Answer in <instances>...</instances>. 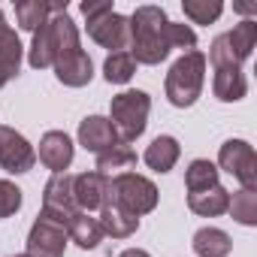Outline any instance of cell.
<instances>
[{
    "instance_id": "cell-1",
    "label": "cell",
    "mask_w": 257,
    "mask_h": 257,
    "mask_svg": "<svg viewBox=\"0 0 257 257\" xmlns=\"http://www.w3.org/2000/svg\"><path fill=\"white\" fill-rule=\"evenodd\" d=\"M76 49H82L79 28H76V22L67 13V0H64V4L58 0L52 19L40 31H34V43H31V52H28V64L34 70H49V67H55L58 58H64V55H70Z\"/></svg>"
},
{
    "instance_id": "cell-2",
    "label": "cell",
    "mask_w": 257,
    "mask_h": 257,
    "mask_svg": "<svg viewBox=\"0 0 257 257\" xmlns=\"http://www.w3.org/2000/svg\"><path fill=\"white\" fill-rule=\"evenodd\" d=\"M131 22V46L127 52L134 55L137 64H146V67H158L170 58V46H167V10L164 7H155V4H143L134 10V16L127 19Z\"/></svg>"
},
{
    "instance_id": "cell-3",
    "label": "cell",
    "mask_w": 257,
    "mask_h": 257,
    "mask_svg": "<svg viewBox=\"0 0 257 257\" xmlns=\"http://www.w3.org/2000/svg\"><path fill=\"white\" fill-rule=\"evenodd\" d=\"M206 55L200 49L194 52H185L167 73V82H164V94L167 100L176 106V109H188L200 100L203 94V85H206Z\"/></svg>"
},
{
    "instance_id": "cell-4",
    "label": "cell",
    "mask_w": 257,
    "mask_h": 257,
    "mask_svg": "<svg viewBox=\"0 0 257 257\" xmlns=\"http://www.w3.org/2000/svg\"><path fill=\"white\" fill-rule=\"evenodd\" d=\"M206 64H212V94L221 103H236V100L245 97L248 82L242 76V61L230 52L224 34L212 40V49H209Z\"/></svg>"
},
{
    "instance_id": "cell-5",
    "label": "cell",
    "mask_w": 257,
    "mask_h": 257,
    "mask_svg": "<svg viewBox=\"0 0 257 257\" xmlns=\"http://www.w3.org/2000/svg\"><path fill=\"white\" fill-rule=\"evenodd\" d=\"M149 112H152V97L146 91H121L112 97L109 103V121L118 134V143H137L146 134L149 124Z\"/></svg>"
},
{
    "instance_id": "cell-6",
    "label": "cell",
    "mask_w": 257,
    "mask_h": 257,
    "mask_svg": "<svg viewBox=\"0 0 257 257\" xmlns=\"http://www.w3.org/2000/svg\"><path fill=\"white\" fill-rule=\"evenodd\" d=\"M158 200H161L158 185L140 173H121V176L109 179V203H118L121 209H127L137 218L155 212Z\"/></svg>"
},
{
    "instance_id": "cell-7",
    "label": "cell",
    "mask_w": 257,
    "mask_h": 257,
    "mask_svg": "<svg viewBox=\"0 0 257 257\" xmlns=\"http://www.w3.org/2000/svg\"><path fill=\"white\" fill-rule=\"evenodd\" d=\"M218 170L230 173L242 188L257 191V155L245 140H227L218 152Z\"/></svg>"
},
{
    "instance_id": "cell-8",
    "label": "cell",
    "mask_w": 257,
    "mask_h": 257,
    "mask_svg": "<svg viewBox=\"0 0 257 257\" xmlns=\"http://www.w3.org/2000/svg\"><path fill=\"white\" fill-rule=\"evenodd\" d=\"M67 227L61 221H52L46 215H37L31 233H28V257H64L67 251Z\"/></svg>"
},
{
    "instance_id": "cell-9",
    "label": "cell",
    "mask_w": 257,
    "mask_h": 257,
    "mask_svg": "<svg viewBox=\"0 0 257 257\" xmlns=\"http://www.w3.org/2000/svg\"><path fill=\"white\" fill-rule=\"evenodd\" d=\"M76 200H73V176L70 173H55L46 188H43V212L52 221H61L67 227V221L76 215Z\"/></svg>"
},
{
    "instance_id": "cell-10",
    "label": "cell",
    "mask_w": 257,
    "mask_h": 257,
    "mask_svg": "<svg viewBox=\"0 0 257 257\" xmlns=\"http://www.w3.org/2000/svg\"><path fill=\"white\" fill-rule=\"evenodd\" d=\"M34 164H37L34 146L16 131V127L0 124V167H4L10 176H22V173H31Z\"/></svg>"
},
{
    "instance_id": "cell-11",
    "label": "cell",
    "mask_w": 257,
    "mask_h": 257,
    "mask_svg": "<svg viewBox=\"0 0 257 257\" xmlns=\"http://www.w3.org/2000/svg\"><path fill=\"white\" fill-rule=\"evenodd\" d=\"M88 37L103 46V49H112V52H127V46H131V22H127V16L121 13H103L97 19H88Z\"/></svg>"
},
{
    "instance_id": "cell-12",
    "label": "cell",
    "mask_w": 257,
    "mask_h": 257,
    "mask_svg": "<svg viewBox=\"0 0 257 257\" xmlns=\"http://www.w3.org/2000/svg\"><path fill=\"white\" fill-rule=\"evenodd\" d=\"M73 200L79 212H100L109 203V179L94 170L73 176Z\"/></svg>"
},
{
    "instance_id": "cell-13",
    "label": "cell",
    "mask_w": 257,
    "mask_h": 257,
    "mask_svg": "<svg viewBox=\"0 0 257 257\" xmlns=\"http://www.w3.org/2000/svg\"><path fill=\"white\" fill-rule=\"evenodd\" d=\"M73 155H76L73 140H70L64 131H49V134H43L37 158L43 161L46 170H52V176H55V173H67L70 164H73Z\"/></svg>"
},
{
    "instance_id": "cell-14",
    "label": "cell",
    "mask_w": 257,
    "mask_h": 257,
    "mask_svg": "<svg viewBox=\"0 0 257 257\" xmlns=\"http://www.w3.org/2000/svg\"><path fill=\"white\" fill-rule=\"evenodd\" d=\"M118 143V134L106 115H88L79 121V146L85 152H94V155H103L109 152L112 146Z\"/></svg>"
},
{
    "instance_id": "cell-15",
    "label": "cell",
    "mask_w": 257,
    "mask_h": 257,
    "mask_svg": "<svg viewBox=\"0 0 257 257\" xmlns=\"http://www.w3.org/2000/svg\"><path fill=\"white\" fill-rule=\"evenodd\" d=\"M52 70H55L58 82L67 85V88H85V85L94 79V64H91L88 52H82V49H76V52L58 58Z\"/></svg>"
},
{
    "instance_id": "cell-16",
    "label": "cell",
    "mask_w": 257,
    "mask_h": 257,
    "mask_svg": "<svg viewBox=\"0 0 257 257\" xmlns=\"http://www.w3.org/2000/svg\"><path fill=\"white\" fill-rule=\"evenodd\" d=\"M97 224H100L103 236H112V239H127L140 230V218L131 215L127 209H121L118 203H106L97 215Z\"/></svg>"
},
{
    "instance_id": "cell-17",
    "label": "cell",
    "mask_w": 257,
    "mask_h": 257,
    "mask_svg": "<svg viewBox=\"0 0 257 257\" xmlns=\"http://www.w3.org/2000/svg\"><path fill=\"white\" fill-rule=\"evenodd\" d=\"M22 55H25V49H22L19 34L10 25H4V28H0V88L19 76Z\"/></svg>"
},
{
    "instance_id": "cell-18",
    "label": "cell",
    "mask_w": 257,
    "mask_h": 257,
    "mask_svg": "<svg viewBox=\"0 0 257 257\" xmlns=\"http://www.w3.org/2000/svg\"><path fill=\"white\" fill-rule=\"evenodd\" d=\"M137 170V152L127 146V143H115L109 152L97 155V164H94V173L112 179V176H121V173H134Z\"/></svg>"
},
{
    "instance_id": "cell-19",
    "label": "cell",
    "mask_w": 257,
    "mask_h": 257,
    "mask_svg": "<svg viewBox=\"0 0 257 257\" xmlns=\"http://www.w3.org/2000/svg\"><path fill=\"white\" fill-rule=\"evenodd\" d=\"M179 158H182V146H179L176 137H167V134L158 137V140H152V146H149L146 155H143L146 167L155 170V173H170V170L179 164Z\"/></svg>"
},
{
    "instance_id": "cell-20",
    "label": "cell",
    "mask_w": 257,
    "mask_h": 257,
    "mask_svg": "<svg viewBox=\"0 0 257 257\" xmlns=\"http://www.w3.org/2000/svg\"><path fill=\"white\" fill-rule=\"evenodd\" d=\"M227 206H230V191L221 188V185L188 194V209L200 218H218V215L227 212Z\"/></svg>"
},
{
    "instance_id": "cell-21",
    "label": "cell",
    "mask_w": 257,
    "mask_h": 257,
    "mask_svg": "<svg viewBox=\"0 0 257 257\" xmlns=\"http://www.w3.org/2000/svg\"><path fill=\"white\" fill-rule=\"evenodd\" d=\"M191 248L197 257H227L233 251V239L221 227H200L191 239Z\"/></svg>"
},
{
    "instance_id": "cell-22",
    "label": "cell",
    "mask_w": 257,
    "mask_h": 257,
    "mask_svg": "<svg viewBox=\"0 0 257 257\" xmlns=\"http://www.w3.org/2000/svg\"><path fill=\"white\" fill-rule=\"evenodd\" d=\"M67 236H70V242H76L82 251H94V248L103 242V230H100L97 218L88 215V212H76V215L67 221Z\"/></svg>"
},
{
    "instance_id": "cell-23",
    "label": "cell",
    "mask_w": 257,
    "mask_h": 257,
    "mask_svg": "<svg viewBox=\"0 0 257 257\" xmlns=\"http://www.w3.org/2000/svg\"><path fill=\"white\" fill-rule=\"evenodd\" d=\"M55 7L58 4H46V0H19V4H16V22H19L22 31L34 34V31H40L52 19Z\"/></svg>"
},
{
    "instance_id": "cell-24",
    "label": "cell",
    "mask_w": 257,
    "mask_h": 257,
    "mask_svg": "<svg viewBox=\"0 0 257 257\" xmlns=\"http://www.w3.org/2000/svg\"><path fill=\"white\" fill-rule=\"evenodd\" d=\"M224 37H227L230 52H233L239 61H248L251 52H254V43H257V22H254V19H245V22L233 25V31L224 34Z\"/></svg>"
},
{
    "instance_id": "cell-25",
    "label": "cell",
    "mask_w": 257,
    "mask_h": 257,
    "mask_svg": "<svg viewBox=\"0 0 257 257\" xmlns=\"http://www.w3.org/2000/svg\"><path fill=\"white\" fill-rule=\"evenodd\" d=\"M218 173H221V170H218L212 161H206V158L191 161V164H188V170H185V188H188V194L221 185V182H218Z\"/></svg>"
},
{
    "instance_id": "cell-26",
    "label": "cell",
    "mask_w": 257,
    "mask_h": 257,
    "mask_svg": "<svg viewBox=\"0 0 257 257\" xmlns=\"http://www.w3.org/2000/svg\"><path fill=\"white\" fill-rule=\"evenodd\" d=\"M134 76H137V61L131 52H112L103 61V79L109 85H127Z\"/></svg>"
},
{
    "instance_id": "cell-27",
    "label": "cell",
    "mask_w": 257,
    "mask_h": 257,
    "mask_svg": "<svg viewBox=\"0 0 257 257\" xmlns=\"http://www.w3.org/2000/svg\"><path fill=\"white\" fill-rule=\"evenodd\" d=\"M227 212H230L233 221H239L242 227H254V224H257V191L239 188L236 194H230Z\"/></svg>"
},
{
    "instance_id": "cell-28",
    "label": "cell",
    "mask_w": 257,
    "mask_h": 257,
    "mask_svg": "<svg viewBox=\"0 0 257 257\" xmlns=\"http://www.w3.org/2000/svg\"><path fill=\"white\" fill-rule=\"evenodd\" d=\"M182 13L191 19V25H212L221 19L224 4L221 0H182Z\"/></svg>"
},
{
    "instance_id": "cell-29",
    "label": "cell",
    "mask_w": 257,
    "mask_h": 257,
    "mask_svg": "<svg viewBox=\"0 0 257 257\" xmlns=\"http://www.w3.org/2000/svg\"><path fill=\"white\" fill-rule=\"evenodd\" d=\"M167 46L170 49H185V52H194L197 49V34L191 25H182V22H167Z\"/></svg>"
},
{
    "instance_id": "cell-30",
    "label": "cell",
    "mask_w": 257,
    "mask_h": 257,
    "mask_svg": "<svg viewBox=\"0 0 257 257\" xmlns=\"http://www.w3.org/2000/svg\"><path fill=\"white\" fill-rule=\"evenodd\" d=\"M22 188L13 185L10 179H0V221L4 218H13L19 209H22Z\"/></svg>"
},
{
    "instance_id": "cell-31",
    "label": "cell",
    "mask_w": 257,
    "mask_h": 257,
    "mask_svg": "<svg viewBox=\"0 0 257 257\" xmlns=\"http://www.w3.org/2000/svg\"><path fill=\"white\" fill-rule=\"evenodd\" d=\"M79 10H82V16H85V22H88V19H97V16H103V13H112L115 7L109 4V0H85Z\"/></svg>"
},
{
    "instance_id": "cell-32",
    "label": "cell",
    "mask_w": 257,
    "mask_h": 257,
    "mask_svg": "<svg viewBox=\"0 0 257 257\" xmlns=\"http://www.w3.org/2000/svg\"><path fill=\"white\" fill-rule=\"evenodd\" d=\"M118 257H152V254H149L146 248H124Z\"/></svg>"
},
{
    "instance_id": "cell-33",
    "label": "cell",
    "mask_w": 257,
    "mask_h": 257,
    "mask_svg": "<svg viewBox=\"0 0 257 257\" xmlns=\"http://www.w3.org/2000/svg\"><path fill=\"white\" fill-rule=\"evenodd\" d=\"M7 25V19H4V10H0V28H4Z\"/></svg>"
},
{
    "instance_id": "cell-34",
    "label": "cell",
    "mask_w": 257,
    "mask_h": 257,
    "mask_svg": "<svg viewBox=\"0 0 257 257\" xmlns=\"http://www.w3.org/2000/svg\"><path fill=\"white\" fill-rule=\"evenodd\" d=\"M13 257H28V254H13Z\"/></svg>"
}]
</instances>
